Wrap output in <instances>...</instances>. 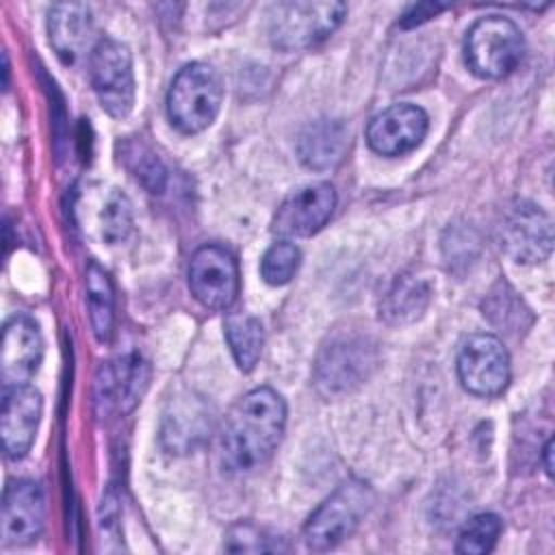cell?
<instances>
[{
    "mask_svg": "<svg viewBox=\"0 0 555 555\" xmlns=\"http://www.w3.org/2000/svg\"><path fill=\"white\" fill-rule=\"evenodd\" d=\"M286 403L269 386L243 395L228 412L221 429V460L230 473L260 468L282 440Z\"/></svg>",
    "mask_w": 555,
    "mask_h": 555,
    "instance_id": "cell-1",
    "label": "cell"
},
{
    "mask_svg": "<svg viewBox=\"0 0 555 555\" xmlns=\"http://www.w3.org/2000/svg\"><path fill=\"white\" fill-rule=\"evenodd\" d=\"M223 87L217 72L206 63L184 65L167 93L169 121L184 134H195L208 128L221 106Z\"/></svg>",
    "mask_w": 555,
    "mask_h": 555,
    "instance_id": "cell-2",
    "label": "cell"
},
{
    "mask_svg": "<svg viewBox=\"0 0 555 555\" xmlns=\"http://www.w3.org/2000/svg\"><path fill=\"white\" fill-rule=\"evenodd\" d=\"M343 2H275L269 9V39L278 50L293 52L327 39L345 17Z\"/></svg>",
    "mask_w": 555,
    "mask_h": 555,
    "instance_id": "cell-3",
    "label": "cell"
},
{
    "mask_svg": "<svg viewBox=\"0 0 555 555\" xmlns=\"http://www.w3.org/2000/svg\"><path fill=\"white\" fill-rule=\"evenodd\" d=\"M525 39L520 28L503 15L479 17L466 33L464 59L479 78H503L522 59Z\"/></svg>",
    "mask_w": 555,
    "mask_h": 555,
    "instance_id": "cell-4",
    "label": "cell"
},
{
    "mask_svg": "<svg viewBox=\"0 0 555 555\" xmlns=\"http://www.w3.org/2000/svg\"><path fill=\"white\" fill-rule=\"evenodd\" d=\"M373 501L371 488L360 479L340 483L308 518L304 542L310 551H330L347 540Z\"/></svg>",
    "mask_w": 555,
    "mask_h": 555,
    "instance_id": "cell-5",
    "label": "cell"
},
{
    "mask_svg": "<svg viewBox=\"0 0 555 555\" xmlns=\"http://www.w3.org/2000/svg\"><path fill=\"white\" fill-rule=\"evenodd\" d=\"M377 366L375 343L360 334L332 338L314 362V386L323 397H340L358 388Z\"/></svg>",
    "mask_w": 555,
    "mask_h": 555,
    "instance_id": "cell-6",
    "label": "cell"
},
{
    "mask_svg": "<svg viewBox=\"0 0 555 555\" xmlns=\"http://www.w3.org/2000/svg\"><path fill=\"white\" fill-rule=\"evenodd\" d=\"M93 91L111 117H126L134 104L132 54L126 43L104 37L95 43L89 61Z\"/></svg>",
    "mask_w": 555,
    "mask_h": 555,
    "instance_id": "cell-7",
    "label": "cell"
},
{
    "mask_svg": "<svg viewBox=\"0 0 555 555\" xmlns=\"http://www.w3.org/2000/svg\"><path fill=\"white\" fill-rule=\"evenodd\" d=\"M457 377L477 397H496L509 384V356L492 334L470 336L457 356Z\"/></svg>",
    "mask_w": 555,
    "mask_h": 555,
    "instance_id": "cell-8",
    "label": "cell"
},
{
    "mask_svg": "<svg viewBox=\"0 0 555 555\" xmlns=\"http://www.w3.org/2000/svg\"><path fill=\"white\" fill-rule=\"evenodd\" d=\"M503 251L522 264H538L553 249L551 217L529 202H516L503 215L499 225Z\"/></svg>",
    "mask_w": 555,
    "mask_h": 555,
    "instance_id": "cell-9",
    "label": "cell"
},
{
    "mask_svg": "<svg viewBox=\"0 0 555 555\" xmlns=\"http://www.w3.org/2000/svg\"><path fill=\"white\" fill-rule=\"evenodd\" d=\"M189 288L210 310H228L238 295L236 258L221 245H204L191 256Z\"/></svg>",
    "mask_w": 555,
    "mask_h": 555,
    "instance_id": "cell-10",
    "label": "cell"
},
{
    "mask_svg": "<svg viewBox=\"0 0 555 555\" xmlns=\"http://www.w3.org/2000/svg\"><path fill=\"white\" fill-rule=\"evenodd\" d=\"M336 191L330 182L308 184L288 195L273 215L271 230L284 238L312 236L332 217Z\"/></svg>",
    "mask_w": 555,
    "mask_h": 555,
    "instance_id": "cell-11",
    "label": "cell"
},
{
    "mask_svg": "<svg viewBox=\"0 0 555 555\" xmlns=\"http://www.w3.org/2000/svg\"><path fill=\"white\" fill-rule=\"evenodd\" d=\"M46 520L43 490L33 479H15L2 499L0 535L4 546H22L39 538Z\"/></svg>",
    "mask_w": 555,
    "mask_h": 555,
    "instance_id": "cell-12",
    "label": "cell"
},
{
    "mask_svg": "<svg viewBox=\"0 0 555 555\" xmlns=\"http://www.w3.org/2000/svg\"><path fill=\"white\" fill-rule=\"evenodd\" d=\"M427 113L410 102L392 104L375 115L366 128V141L382 156H401L421 145L427 134Z\"/></svg>",
    "mask_w": 555,
    "mask_h": 555,
    "instance_id": "cell-13",
    "label": "cell"
},
{
    "mask_svg": "<svg viewBox=\"0 0 555 555\" xmlns=\"http://www.w3.org/2000/svg\"><path fill=\"white\" fill-rule=\"evenodd\" d=\"M43 412L41 392L30 384L26 386H9L2 395V412H0V436L2 449L9 460L24 457L37 436L39 421Z\"/></svg>",
    "mask_w": 555,
    "mask_h": 555,
    "instance_id": "cell-14",
    "label": "cell"
},
{
    "mask_svg": "<svg viewBox=\"0 0 555 555\" xmlns=\"http://www.w3.org/2000/svg\"><path fill=\"white\" fill-rule=\"evenodd\" d=\"M43 358V338L39 325L26 317L17 314L4 323L2 349H0V377L4 388L26 386L39 371Z\"/></svg>",
    "mask_w": 555,
    "mask_h": 555,
    "instance_id": "cell-15",
    "label": "cell"
},
{
    "mask_svg": "<svg viewBox=\"0 0 555 555\" xmlns=\"http://www.w3.org/2000/svg\"><path fill=\"white\" fill-rule=\"evenodd\" d=\"M150 369L139 353H128L106 362L95 382V401L102 414L130 412L145 392Z\"/></svg>",
    "mask_w": 555,
    "mask_h": 555,
    "instance_id": "cell-16",
    "label": "cell"
},
{
    "mask_svg": "<svg viewBox=\"0 0 555 555\" xmlns=\"http://www.w3.org/2000/svg\"><path fill=\"white\" fill-rule=\"evenodd\" d=\"M48 35L56 56L63 63L72 65L82 59L93 37L89 7L80 2L54 4L48 13Z\"/></svg>",
    "mask_w": 555,
    "mask_h": 555,
    "instance_id": "cell-17",
    "label": "cell"
},
{
    "mask_svg": "<svg viewBox=\"0 0 555 555\" xmlns=\"http://www.w3.org/2000/svg\"><path fill=\"white\" fill-rule=\"evenodd\" d=\"M349 145V132L343 121L319 119L304 128L297 141V154L310 169L323 171L336 167Z\"/></svg>",
    "mask_w": 555,
    "mask_h": 555,
    "instance_id": "cell-18",
    "label": "cell"
},
{
    "mask_svg": "<svg viewBox=\"0 0 555 555\" xmlns=\"http://www.w3.org/2000/svg\"><path fill=\"white\" fill-rule=\"evenodd\" d=\"M208 429V416L206 408L199 403V399L184 397L169 405L163 421V444L171 453H189L195 449L197 442L204 440Z\"/></svg>",
    "mask_w": 555,
    "mask_h": 555,
    "instance_id": "cell-19",
    "label": "cell"
},
{
    "mask_svg": "<svg viewBox=\"0 0 555 555\" xmlns=\"http://www.w3.org/2000/svg\"><path fill=\"white\" fill-rule=\"evenodd\" d=\"M429 301V286L421 278L401 275L390 286L379 306V317L390 325H405L416 321Z\"/></svg>",
    "mask_w": 555,
    "mask_h": 555,
    "instance_id": "cell-20",
    "label": "cell"
},
{
    "mask_svg": "<svg viewBox=\"0 0 555 555\" xmlns=\"http://www.w3.org/2000/svg\"><path fill=\"white\" fill-rule=\"evenodd\" d=\"M87 304H89V319H91L93 334L100 343H106L113 334V319H115L113 286H111L108 273L93 260L87 267Z\"/></svg>",
    "mask_w": 555,
    "mask_h": 555,
    "instance_id": "cell-21",
    "label": "cell"
},
{
    "mask_svg": "<svg viewBox=\"0 0 555 555\" xmlns=\"http://www.w3.org/2000/svg\"><path fill=\"white\" fill-rule=\"evenodd\" d=\"M225 340L241 371H251L262 351V325L247 312H230L225 319Z\"/></svg>",
    "mask_w": 555,
    "mask_h": 555,
    "instance_id": "cell-22",
    "label": "cell"
},
{
    "mask_svg": "<svg viewBox=\"0 0 555 555\" xmlns=\"http://www.w3.org/2000/svg\"><path fill=\"white\" fill-rule=\"evenodd\" d=\"M501 529H503V522L496 514H490V512L477 514L460 531L455 551L466 553V555L490 553L499 540Z\"/></svg>",
    "mask_w": 555,
    "mask_h": 555,
    "instance_id": "cell-23",
    "label": "cell"
},
{
    "mask_svg": "<svg viewBox=\"0 0 555 555\" xmlns=\"http://www.w3.org/2000/svg\"><path fill=\"white\" fill-rule=\"evenodd\" d=\"M299 262H301L299 249L288 241H280L264 251L260 260V275L267 284L282 286L293 280V275L299 269Z\"/></svg>",
    "mask_w": 555,
    "mask_h": 555,
    "instance_id": "cell-24",
    "label": "cell"
},
{
    "mask_svg": "<svg viewBox=\"0 0 555 555\" xmlns=\"http://www.w3.org/2000/svg\"><path fill=\"white\" fill-rule=\"evenodd\" d=\"M100 223H102V238L111 245L121 243L130 230H132V206L128 197L119 191H113L108 199L102 206L100 212Z\"/></svg>",
    "mask_w": 555,
    "mask_h": 555,
    "instance_id": "cell-25",
    "label": "cell"
},
{
    "mask_svg": "<svg viewBox=\"0 0 555 555\" xmlns=\"http://www.w3.org/2000/svg\"><path fill=\"white\" fill-rule=\"evenodd\" d=\"M126 158H128V167L134 171L137 180H141V184L150 193H163V189L167 184V169L156 154H152L150 150H145L141 145H132L130 152H126Z\"/></svg>",
    "mask_w": 555,
    "mask_h": 555,
    "instance_id": "cell-26",
    "label": "cell"
},
{
    "mask_svg": "<svg viewBox=\"0 0 555 555\" xmlns=\"http://www.w3.org/2000/svg\"><path fill=\"white\" fill-rule=\"evenodd\" d=\"M225 548L228 551H282L280 538L267 533L264 529L251 525V522H238L230 527L225 535Z\"/></svg>",
    "mask_w": 555,
    "mask_h": 555,
    "instance_id": "cell-27",
    "label": "cell"
},
{
    "mask_svg": "<svg viewBox=\"0 0 555 555\" xmlns=\"http://www.w3.org/2000/svg\"><path fill=\"white\" fill-rule=\"evenodd\" d=\"M442 9H444V4H440V2H421V4H414V7H410V9L403 13L399 26H401V28H412V26H416V24L427 22L429 17H434V15H436L438 11H442Z\"/></svg>",
    "mask_w": 555,
    "mask_h": 555,
    "instance_id": "cell-28",
    "label": "cell"
},
{
    "mask_svg": "<svg viewBox=\"0 0 555 555\" xmlns=\"http://www.w3.org/2000/svg\"><path fill=\"white\" fill-rule=\"evenodd\" d=\"M553 440H548L546 444H544V470H546V475L551 477L553 475Z\"/></svg>",
    "mask_w": 555,
    "mask_h": 555,
    "instance_id": "cell-29",
    "label": "cell"
}]
</instances>
